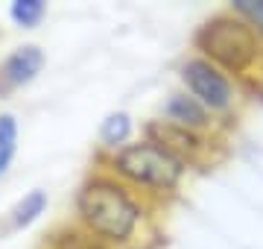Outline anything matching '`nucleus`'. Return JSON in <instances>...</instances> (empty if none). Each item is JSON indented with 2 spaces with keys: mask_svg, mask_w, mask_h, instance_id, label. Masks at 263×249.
Masks as SVG:
<instances>
[{
  "mask_svg": "<svg viewBox=\"0 0 263 249\" xmlns=\"http://www.w3.org/2000/svg\"><path fill=\"white\" fill-rule=\"evenodd\" d=\"M158 205L94 164L76 185L70 220L111 249H143L155 229Z\"/></svg>",
  "mask_w": 263,
  "mask_h": 249,
  "instance_id": "obj_1",
  "label": "nucleus"
},
{
  "mask_svg": "<svg viewBox=\"0 0 263 249\" xmlns=\"http://www.w3.org/2000/svg\"><path fill=\"white\" fill-rule=\"evenodd\" d=\"M94 164H100L114 179L129 185L132 191H138L143 200H149L158 208L179 193L190 170L181 158H176L170 150H164L161 144L143 138V135L111 155H97Z\"/></svg>",
  "mask_w": 263,
  "mask_h": 249,
  "instance_id": "obj_2",
  "label": "nucleus"
},
{
  "mask_svg": "<svg viewBox=\"0 0 263 249\" xmlns=\"http://www.w3.org/2000/svg\"><path fill=\"white\" fill-rule=\"evenodd\" d=\"M193 53L226 70L240 85L263 77V41L231 9H219L205 18L193 32Z\"/></svg>",
  "mask_w": 263,
  "mask_h": 249,
  "instance_id": "obj_3",
  "label": "nucleus"
},
{
  "mask_svg": "<svg viewBox=\"0 0 263 249\" xmlns=\"http://www.w3.org/2000/svg\"><path fill=\"white\" fill-rule=\"evenodd\" d=\"M179 82L181 91H187L193 100H199L216 120L234 117L243 105V85L196 53H187L181 59Z\"/></svg>",
  "mask_w": 263,
  "mask_h": 249,
  "instance_id": "obj_4",
  "label": "nucleus"
},
{
  "mask_svg": "<svg viewBox=\"0 0 263 249\" xmlns=\"http://www.w3.org/2000/svg\"><path fill=\"white\" fill-rule=\"evenodd\" d=\"M141 135L149 138L155 144H161L164 150L181 158L187 167H199L205 164L211 155H214V135H199L190 132V129H181V126H173L161 117H152L141 126Z\"/></svg>",
  "mask_w": 263,
  "mask_h": 249,
  "instance_id": "obj_5",
  "label": "nucleus"
},
{
  "mask_svg": "<svg viewBox=\"0 0 263 249\" xmlns=\"http://www.w3.org/2000/svg\"><path fill=\"white\" fill-rule=\"evenodd\" d=\"M47 65V53L35 41H24L0 59V100L29 88Z\"/></svg>",
  "mask_w": 263,
  "mask_h": 249,
  "instance_id": "obj_6",
  "label": "nucleus"
},
{
  "mask_svg": "<svg viewBox=\"0 0 263 249\" xmlns=\"http://www.w3.org/2000/svg\"><path fill=\"white\" fill-rule=\"evenodd\" d=\"M161 120H167L173 126H181V129H190V132L199 135H216L219 132V120H216L205 105L193 100L187 91H170L161 103Z\"/></svg>",
  "mask_w": 263,
  "mask_h": 249,
  "instance_id": "obj_7",
  "label": "nucleus"
},
{
  "mask_svg": "<svg viewBox=\"0 0 263 249\" xmlns=\"http://www.w3.org/2000/svg\"><path fill=\"white\" fill-rule=\"evenodd\" d=\"M47 208H50V193L44 188H32V191L21 193L18 200L6 208V214H3V232L18 235V232L32 229L35 223H41Z\"/></svg>",
  "mask_w": 263,
  "mask_h": 249,
  "instance_id": "obj_8",
  "label": "nucleus"
},
{
  "mask_svg": "<svg viewBox=\"0 0 263 249\" xmlns=\"http://www.w3.org/2000/svg\"><path fill=\"white\" fill-rule=\"evenodd\" d=\"M135 132H138V123H135L132 112L111 109L100 120V129H97V155H111L123 150L126 144L135 141Z\"/></svg>",
  "mask_w": 263,
  "mask_h": 249,
  "instance_id": "obj_9",
  "label": "nucleus"
},
{
  "mask_svg": "<svg viewBox=\"0 0 263 249\" xmlns=\"http://www.w3.org/2000/svg\"><path fill=\"white\" fill-rule=\"evenodd\" d=\"M41 249H111V246H105L103 240H97L94 235L79 229L73 220H62L59 226H53L47 232Z\"/></svg>",
  "mask_w": 263,
  "mask_h": 249,
  "instance_id": "obj_10",
  "label": "nucleus"
},
{
  "mask_svg": "<svg viewBox=\"0 0 263 249\" xmlns=\"http://www.w3.org/2000/svg\"><path fill=\"white\" fill-rule=\"evenodd\" d=\"M21 144V123L15 112H0V182L9 176L12 164L18 158Z\"/></svg>",
  "mask_w": 263,
  "mask_h": 249,
  "instance_id": "obj_11",
  "label": "nucleus"
},
{
  "mask_svg": "<svg viewBox=\"0 0 263 249\" xmlns=\"http://www.w3.org/2000/svg\"><path fill=\"white\" fill-rule=\"evenodd\" d=\"M47 12H50L47 0H12L9 9H6V15H9V21L18 29L32 32V29H38L41 24H44Z\"/></svg>",
  "mask_w": 263,
  "mask_h": 249,
  "instance_id": "obj_12",
  "label": "nucleus"
},
{
  "mask_svg": "<svg viewBox=\"0 0 263 249\" xmlns=\"http://www.w3.org/2000/svg\"><path fill=\"white\" fill-rule=\"evenodd\" d=\"M228 9L234 12L237 18H243L263 41V0H231Z\"/></svg>",
  "mask_w": 263,
  "mask_h": 249,
  "instance_id": "obj_13",
  "label": "nucleus"
}]
</instances>
